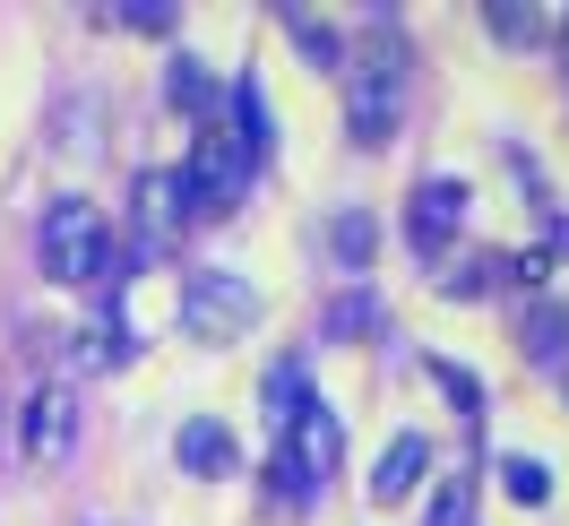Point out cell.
<instances>
[{
  "label": "cell",
  "instance_id": "6da1fadb",
  "mask_svg": "<svg viewBox=\"0 0 569 526\" xmlns=\"http://www.w3.org/2000/svg\"><path fill=\"white\" fill-rule=\"evenodd\" d=\"M337 70H346V130H355V147H380L397 130V112H406V36L397 27H362Z\"/></svg>",
  "mask_w": 569,
  "mask_h": 526
},
{
  "label": "cell",
  "instance_id": "7a4b0ae2",
  "mask_svg": "<svg viewBox=\"0 0 569 526\" xmlns=\"http://www.w3.org/2000/svg\"><path fill=\"white\" fill-rule=\"evenodd\" d=\"M337 457H346V423H337V406L302 397V406H293V423L277 431V457H268V500H277V509L320 500V484L337 475Z\"/></svg>",
  "mask_w": 569,
  "mask_h": 526
},
{
  "label": "cell",
  "instance_id": "3957f363",
  "mask_svg": "<svg viewBox=\"0 0 569 526\" xmlns=\"http://www.w3.org/2000/svg\"><path fill=\"white\" fill-rule=\"evenodd\" d=\"M36 259L52 285H96L112 268V225L96 199H52L36 225Z\"/></svg>",
  "mask_w": 569,
  "mask_h": 526
},
{
  "label": "cell",
  "instance_id": "277c9868",
  "mask_svg": "<svg viewBox=\"0 0 569 526\" xmlns=\"http://www.w3.org/2000/svg\"><path fill=\"white\" fill-rule=\"evenodd\" d=\"M259 311H268L259 285L233 277V268H199V277H181V294H173L181 337H199V346H233V337H250Z\"/></svg>",
  "mask_w": 569,
  "mask_h": 526
},
{
  "label": "cell",
  "instance_id": "5b68a950",
  "mask_svg": "<svg viewBox=\"0 0 569 526\" xmlns=\"http://www.w3.org/2000/svg\"><path fill=\"white\" fill-rule=\"evenodd\" d=\"M181 173V199H190V216H233L250 199V173H259V165H250L242 156V139H233V130H199V147H190V156H181L173 165Z\"/></svg>",
  "mask_w": 569,
  "mask_h": 526
},
{
  "label": "cell",
  "instance_id": "8992f818",
  "mask_svg": "<svg viewBox=\"0 0 569 526\" xmlns=\"http://www.w3.org/2000/svg\"><path fill=\"white\" fill-rule=\"evenodd\" d=\"M458 225H466V181L458 173L415 181V199H406V250H415V259H440V250L458 242Z\"/></svg>",
  "mask_w": 569,
  "mask_h": 526
},
{
  "label": "cell",
  "instance_id": "52a82bcc",
  "mask_svg": "<svg viewBox=\"0 0 569 526\" xmlns=\"http://www.w3.org/2000/svg\"><path fill=\"white\" fill-rule=\"evenodd\" d=\"M70 449H78V388L43 380L36 397H27V457H36V466H61Z\"/></svg>",
  "mask_w": 569,
  "mask_h": 526
},
{
  "label": "cell",
  "instance_id": "ba28073f",
  "mask_svg": "<svg viewBox=\"0 0 569 526\" xmlns=\"http://www.w3.org/2000/svg\"><path fill=\"white\" fill-rule=\"evenodd\" d=\"M173 457H181V475H199V484H224L233 466H242V449H233V431L216 415H190L173 431Z\"/></svg>",
  "mask_w": 569,
  "mask_h": 526
},
{
  "label": "cell",
  "instance_id": "9c48e42d",
  "mask_svg": "<svg viewBox=\"0 0 569 526\" xmlns=\"http://www.w3.org/2000/svg\"><path fill=\"white\" fill-rule=\"evenodd\" d=\"M173 225H190V199H181V173H147L139 181V250L130 259H147V250L173 242Z\"/></svg>",
  "mask_w": 569,
  "mask_h": 526
},
{
  "label": "cell",
  "instance_id": "30bf717a",
  "mask_svg": "<svg viewBox=\"0 0 569 526\" xmlns=\"http://www.w3.org/2000/svg\"><path fill=\"white\" fill-rule=\"evenodd\" d=\"M475 18H483V36L500 52H543L552 43V9H535V0H483Z\"/></svg>",
  "mask_w": 569,
  "mask_h": 526
},
{
  "label": "cell",
  "instance_id": "8fae6325",
  "mask_svg": "<svg viewBox=\"0 0 569 526\" xmlns=\"http://www.w3.org/2000/svg\"><path fill=\"white\" fill-rule=\"evenodd\" d=\"M423 466H431V440L423 431H397L389 449H380V466H371V500H406V492L423 484Z\"/></svg>",
  "mask_w": 569,
  "mask_h": 526
},
{
  "label": "cell",
  "instance_id": "7c38bea8",
  "mask_svg": "<svg viewBox=\"0 0 569 526\" xmlns=\"http://www.w3.org/2000/svg\"><path fill=\"white\" fill-rule=\"evenodd\" d=\"M492 285H509V250H466L458 268L440 277V294H449V302H483Z\"/></svg>",
  "mask_w": 569,
  "mask_h": 526
},
{
  "label": "cell",
  "instance_id": "4fadbf2b",
  "mask_svg": "<svg viewBox=\"0 0 569 526\" xmlns=\"http://www.w3.org/2000/svg\"><path fill=\"white\" fill-rule=\"evenodd\" d=\"M518 337H527L535 363H569V311H561V302L527 294V328H518Z\"/></svg>",
  "mask_w": 569,
  "mask_h": 526
},
{
  "label": "cell",
  "instance_id": "5bb4252c",
  "mask_svg": "<svg viewBox=\"0 0 569 526\" xmlns=\"http://www.w3.org/2000/svg\"><path fill=\"white\" fill-rule=\"evenodd\" d=\"M233 139H242L250 165L277 147V121H268V105H259V78H233Z\"/></svg>",
  "mask_w": 569,
  "mask_h": 526
},
{
  "label": "cell",
  "instance_id": "9a60e30c",
  "mask_svg": "<svg viewBox=\"0 0 569 526\" xmlns=\"http://www.w3.org/2000/svg\"><path fill=\"white\" fill-rule=\"evenodd\" d=\"M277 18H284V36H293V52H302L311 70H337V61H346V43H337V27H320L311 9H277Z\"/></svg>",
  "mask_w": 569,
  "mask_h": 526
},
{
  "label": "cell",
  "instance_id": "2e32d148",
  "mask_svg": "<svg viewBox=\"0 0 569 526\" xmlns=\"http://www.w3.org/2000/svg\"><path fill=\"white\" fill-rule=\"evenodd\" d=\"M164 96H173V112H190V121H208V112H216V87H208V61H190V52H181L173 70H164Z\"/></svg>",
  "mask_w": 569,
  "mask_h": 526
},
{
  "label": "cell",
  "instance_id": "e0dca14e",
  "mask_svg": "<svg viewBox=\"0 0 569 526\" xmlns=\"http://www.w3.org/2000/svg\"><path fill=\"white\" fill-rule=\"evenodd\" d=\"M500 492H509L518 509H543V500H552V466H543V457H500Z\"/></svg>",
  "mask_w": 569,
  "mask_h": 526
},
{
  "label": "cell",
  "instance_id": "ac0fdd59",
  "mask_svg": "<svg viewBox=\"0 0 569 526\" xmlns=\"http://www.w3.org/2000/svg\"><path fill=\"white\" fill-rule=\"evenodd\" d=\"M328 250H337L346 268H362V259L380 250V225H371V216H362V208H346V216H337V225H328Z\"/></svg>",
  "mask_w": 569,
  "mask_h": 526
},
{
  "label": "cell",
  "instance_id": "d6986e66",
  "mask_svg": "<svg viewBox=\"0 0 569 526\" xmlns=\"http://www.w3.org/2000/svg\"><path fill=\"white\" fill-rule=\"evenodd\" d=\"M371 319H380V302H371V294H337V302H328V319H320V337H371Z\"/></svg>",
  "mask_w": 569,
  "mask_h": 526
},
{
  "label": "cell",
  "instance_id": "ffe728a7",
  "mask_svg": "<svg viewBox=\"0 0 569 526\" xmlns=\"http://www.w3.org/2000/svg\"><path fill=\"white\" fill-rule=\"evenodd\" d=\"M104 18H112V27H130V36H173L181 9H173V0H112Z\"/></svg>",
  "mask_w": 569,
  "mask_h": 526
},
{
  "label": "cell",
  "instance_id": "44dd1931",
  "mask_svg": "<svg viewBox=\"0 0 569 526\" xmlns=\"http://www.w3.org/2000/svg\"><path fill=\"white\" fill-rule=\"evenodd\" d=\"M423 363H431V380H440V397H449L458 415H483V388H475L466 363H449V354H423Z\"/></svg>",
  "mask_w": 569,
  "mask_h": 526
},
{
  "label": "cell",
  "instance_id": "7402d4cb",
  "mask_svg": "<svg viewBox=\"0 0 569 526\" xmlns=\"http://www.w3.org/2000/svg\"><path fill=\"white\" fill-rule=\"evenodd\" d=\"M302 397H311V388H302V363H293V354H284L277 371H268V423H293V406H302Z\"/></svg>",
  "mask_w": 569,
  "mask_h": 526
},
{
  "label": "cell",
  "instance_id": "603a6c76",
  "mask_svg": "<svg viewBox=\"0 0 569 526\" xmlns=\"http://www.w3.org/2000/svg\"><path fill=\"white\" fill-rule=\"evenodd\" d=\"M431 526H475V492H466V475L431 492Z\"/></svg>",
  "mask_w": 569,
  "mask_h": 526
},
{
  "label": "cell",
  "instance_id": "cb8c5ba5",
  "mask_svg": "<svg viewBox=\"0 0 569 526\" xmlns=\"http://www.w3.org/2000/svg\"><path fill=\"white\" fill-rule=\"evenodd\" d=\"M543 259H552V268L569 259V216H552V242H543Z\"/></svg>",
  "mask_w": 569,
  "mask_h": 526
},
{
  "label": "cell",
  "instance_id": "d4e9b609",
  "mask_svg": "<svg viewBox=\"0 0 569 526\" xmlns=\"http://www.w3.org/2000/svg\"><path fill=\"white\" fill-rule=\"evenodd\" d=\"M552 43H561V52H569V9H552Z\"/></svg>",
  "mask_w": 569,
  "mask_h": 526
}]
</instances>
